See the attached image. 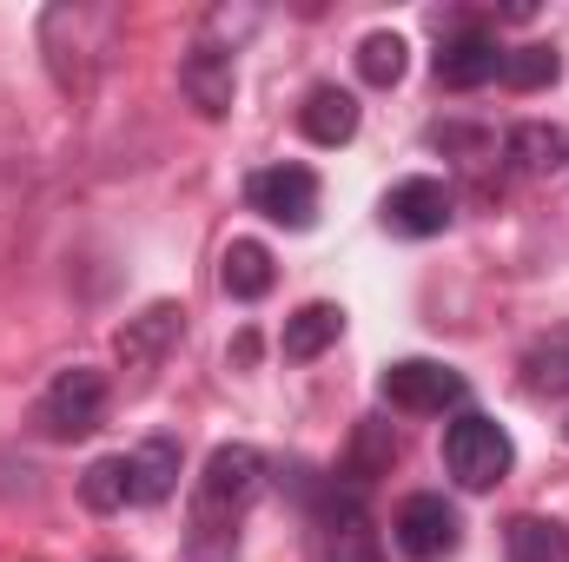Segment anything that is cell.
Masks as SVG:
<instances>
[{
	"label": "cell",
	"instance_id": "obj_1",
	"mask_svg": "<svg viewBox=\"0 0 569 562\" xmlns=\"http://www.w3.org/2000/svg\"><path fill=\"white\" fill-rule=\"evenodd\" d=\"M259 483H266V456L252 443H219L206 456V476L192 490V550L199 556H212L219 543L239 536V516L252 510Z\"/></svg>",
	"mask_w": 569,
	"mask_h": 562
},
{
	"label": "cell",
	"instance_id": "obj_2",
	"mask_svg": "<svg viewBox=\"0 0 569 562\" xmlns=\"http://www.w3.org/2000/svg\"><path fill=\"white\" fill-rule=\"evenodd\" d=\"M120 33V13L113 7H47L40 13V53H47V73L60 93H93V73H100V53L113 47Z\"/></svg>",
	"mask_w": 569,
	"mask_h": 562
},
{
	"label": "cell",
	"instance_id": "obj_3",
	"mask_svg": "<svg viewBox=\"0 0 569 562\" xmlns=\"http://www.w3.org/2000/svg\"><path fill=\"white\" fill-rule=\"evenodd\" d=\"M510 463H517V443H510V430L497 418L457 411V418L443 423V470H450L463 490H497V483L510 476Z\"/></svg>",
	"mask_w": 569,
	"mask_h": 562
},
{
	"label": "cell",
	"instance_id": "obj_4",
	"mask_svg": "<svg viewBox=\"0 0 569 562\" xmlns=\"http://www.w3.org/2000/svg\"><path fill=\"white\" fill-rule=\"evenodd\" d=\"M378 391H385V404L391 411H411V418H443L450 404H463V371H450V364H437V358H398V364H385V378H378Z\"/></svg>",
	"mask_w": 569,
	"mask_h": 562
},
{
	"label": "cell",
	"instance_id": "obj_5",
	"mask_svg": "<svg viewBox=\"0 0 569 562\" xmlns=\"http://www.w3.org/2000/svg\"><path fill=\"white\" fill-rule=\"evenodd\" d=\"M246 199H252V212L259 219H272L284 232H305L311 219H318V172L311 165H259L252 179H246Z\"/></svg>",
	"mask_w": 569,
	"mask_h": 562
},
{
	"label": "cell",
	"instance_id": "obj_6",
	"mask_svg": "<svg viewBox=\"0 0 569 562\" xmlns=\"http://www.w3.org/2000/svg\"><path fill=\"white\" fill-rule=\"evenodd\" d=\"M40 423H47L53 436H93V430L107 423V378L87 371V364L60 371V378L47 384V398H40Z\"/></svg>",
	"mask_w": 569,
	"mask_h": 562
},
{
	"label": "cell",
	"instance_id": "obj_7",
	"mask_svg": "<svg viewBox=\"0 0 569 562\" xmlns=\"http://www.w3.org/2000/svg\"><path fill=\"white\" fill-rule=\"evenodd\" d=\"M391 536H398V550H405L411 562H443L457 543H463V523H457V510H450L437 490H418V496L398 503Z\"/></svg>",
	"mask_w": 569,
	"mask_h": 562
},
{
	"label": "cell",
	"instance_id": "obj_8",
	"mask_svg": "<svg viewBox=\"0 0 569 562\" xmlns=\"http://www.w3.org/2000/svg\"><path fill=\"white\" fill-rule=\"evenodd\" d=\"M450 185L443 179H398L391 192H385V225L398 232V239H437L443 225H450Z\"/></svg>",
	"mask_w": 569,
	"mask_h": 562
},
{
	"label": "cell",
	"instance_id": "obj_9",
	"mask_svg": "<svg viewBox=\"0 0 569 562\" xmlns=\"http://www.w3.org/2000/svg\"><path fill=\"white\" fill-rule=\"evenodd\" d=\"M179 87H186V100H192L206 120H226V113H232V93H239V73H232V47L192 40V53L179 60Z\"/></svg>",
	"mask_w": 569,
	"mask_h": 562
},
{
	"label": "cell",
	"instance_id": "obj_10",
	"mask_svg": "<svg viewBox=\"0 0 569 562\" xmlns=\"http://www.w3.org/2000/svg\"><path fill=\"white\" fill-rule=\"evenodd\" d=\"M497 67H503V47L483 27H463L437 47V87H450V93H477L483 80H497Z\"/></svg>",
	"mask_w": 569,
	"mask_h": 562
},
{
	"label": "cell",
	"instance_id": "obj_11",
	"mask_svg": "<svg viewBox=\"0 0 569 562\" xmlns=\"http://www.w3.org/2000/svg\"><path fill=\"white\" fill-rule=\"evenodd\" d=\"M179 331H186V311H179L172 298H159V304H146L140 318H127V324H120L113 351H120V364H127V371H152V364L179 344Z\"/></svg>",
	"mask_w": 569,
	"mask_h": 562
},
{
	"label": "cell",
	"instance_id": "obj_12",
	"mask_svg": "<svg viewBox=\"0 0 569 562\" xmlns=\"http://www.w3.org/2000/svg\"><path fill=\"white\" fill-rule=\"evenodd\" d=\"M345 338V311L338 304H298L291 318H284V338H279V351L291 358V364H311V358H325L331 344Z\"/></svg>",
	"mask_w": 569,
	"mask_h": 562
},
{
	"label": "cell",
	"instance_id": "obj_13",
	"mask_svg": "<svg viewBox=\"0 0 569 562\" xmlns=\"http://www.w3.org/2000/svg\"><path fill=\"white\" fill-rule=\"evenodd\" d=\"M298 127H305L311 145H345L358 133V100L345 87H311L305 107H298Z\"/></svg>",
	"mask_w": 569,
	"mask_h": 562
},
{
	"label": "cell",
	"instance_id": "obj_14",
	"mask_svg": "<svg viewBox=\"0 0 569 562\" xmlns=\"http://www.w3.org/2000/svg\"><path fill=\"white\" fill-rule=\"evenodd\" d=\"M272 252L259 245V239H232L226 245V265H219V284H226V298H239V304H259L266 291H272Z\"/></svg>",
	"mask_w": 569,
	"mask_h": 562
},
{
	"label": "cell",
	"instance_id": "obj_15",
	"mask_svg": "<svg viewBox=\"0 0 569 562\" xmlns=\"http://www.w3.org/2000/svg\"><path fill=\"white\" fill-rule=\"evenodd\" d=\"M503 152H510V165L517 172H563L569 165V127H543V120H530V127H517L510 140H503Z\"/></svg>",
	"mask_w": 569,
	"mask_h": 562
},
{
	"label": "cell",
	"instance_id": "obj_16",
	"mask_svg": "<svg viewBox=\"0 0 569 562\" xmlns=\"http://www.w3.org/2000/svg\"><path fill=\"white\" fill-rule=\"evenodd\" d=\"M497 80H503L510 93H543V87H557V80H563V53H557V47H543V40L503 47V67H497Z\"/></svg>",
	"mask_w": 569,
	"mask_h": 562
},
{
	"label": "cell",
	"instance_id": "obj_17",
	"mask_svg": "<svg viewBox=\"0 0 569 562\" xmlns=\"http://www.w3.org/2000/svg\"><path fill=\"white\" fill-rule=\"evenodd\" d=\"M179 490V443L172 436H146L133 450V503H166Z\"/></svg>",
	"mask_w": 569,
	"mask_h": 562
},
{
	"label": "cell",
	"instance_id": "obj_18",
	"mask_svg": "<svg viewBox=\"0 0 569 562\" xmlns=\"http://www.w3.org/2000/svg\"><path fill=\"white\" fill-rule=\"evenodd\" d=\"M503 556L510 562H569V536L543 516H510L503 523Z\"/></svg>",
	"mask_w": 569,
	"mask_h": 562
},
{
	"label": "cell",
	"instance_id": "obj_19",
	"mask_svg": "<svg viewBox=\"0 0 569 562\" xmlns=\"http://www.w3.org/2000/svg\"><path fill=\"white\" fill-rule=\"evenodd\" d=\"M80 496H87V510H100V516L127 510V503H133V456H100V463L80 476Z\"/></svg>",
	"mask_w": 569,
	"mask_h": 562
},
{
	"label": "cell",
	"instance_id": "obj_20",
	"mask_svg": "<svg viewBox=\"0 0 569 562\" xmlns=\"http://www.w3.org/2000/svg\"><path fill=\"white\" fill-rule=\"evenodd\" d=\"M391 456H398V436H391V423L365 418V423H358V436H351V456H345V476H358V483H371V476H385V470H391Z\"/></svg>",
	"mask_w": 569,
	"mask_h": 562
},
{
	"label": "cell",
	"instance_id": "obj_21",
	"mask_svg": "<svg viewBox=\"0 0 569 562\" xmlns=\"http://www.w3.org/2000/svg\"><path fill=\"white\" fill-rule=\"evenodd\" d=\"M405 33H365L358 40V80L365 87H398L405 80Z\"/></svg>",
	"mask_w": 569,
	"mask_h": 562
},
{
	"label": "cell",
	"instance_id": "obj_22",
	"mask_svg": "<svg viewBox=\"0 0 569 562\" xmlns=\"http://www.w3.org/2000/svg\"><path fill=\"white\" fill-rule=\"evenodd\" d=\"M530 391H569V338L543 344V351L530 358Z\"/></svg>",
	"mask_w": 569,
	"mask_h": 562
},
{
	"label": "cell",
	"instance_id": "obj_23",
	"mask_svg": "<svg viewBox=\"0 0 569 562\" xmlns=\"http://www.w3.org/2000/svg\"><path fill=\"white\" fill-rule=\"evenodd\" d=\"M259 358V338L252 331H239V344H232V364H252Z\"/></svg>",
	"mask_w": 569,
	"mask_h": 562
},
{
	"label": "cell",
	"instance_id": "obj_24",
	"mask_svg": "<svg viewBox=\"0 0 569 562\" xmlns=\"http://www.w3.org/2000/svg\"><path fill=\"white\" fill-rule=\"evenodd\" d=\"M563 443H569V423H563Z\"/></svg>",
	"mask_w": 569,
	"mask_h": 562
},
{
	"label": "cell",
	"instance_id": "obj_25",
	"mask_svg": "<svg viewBox=\"0 0 569 562\" xmlns=\"http://www.w3.org/2000/svg\"><path fill=\"white\" fill-rule=\"evenodd\" d=\"M100 562H120V556H100Z\"/></svg>",
	"mask_w": 569,
	"mask_h": 562
}]
</instances>
